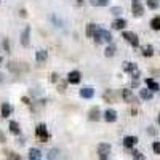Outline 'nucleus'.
Listing matches in <instances>:
<instances>
[{
	"instance_id": "1",
	"label": "nucleus",
	"mask_w": 160,
	"mask_h": 160,
	"mask_svg": "<svg viewBox=\"0 0 160 160\" xmlns=\"http://www.w3.org/2000/svg\"><path fill=\"white\" fill-rule=\"evenodd\" d=\"M93 38H95V42L96 43H111L112 42V35L109 31H106V29H96L95 35H93Z\"/></svg>"
},
{
	"instance_id": "2",
	"label": "nucleus",
	"mask_w": 160,
	"mask_h": 160,
	"mask_svg": "<svg viewBox=\"0 0 160 160\" xmlns=\"http://www.w3.org/2000/svg\"><path fill=\"white\" fill-rule=\"evenodd\" d=\"M122 37L127 40V42L131 45V47H135V48H138V45H139V38H138V35L135 34V32H130V31H123L122 32Z\"/></svg>"
},
{
	"instance_id": "3",
	"label": "nucleus",
	"mask_w": 160,
	"mask_h": 160,
	"mask_svg": "<svg viewBox=\"0 0 160 160\" xmlns=\"http://www.w3.org/2000/svg\"><path fill=\"white\" fill-rule=\"evenodd\" d=\"M123 71L128 72L133 78H139V69L135 62H123Z\"/></svg>"
},
{
	"instance_id": "4",
	"label": "nucleus",
	"mask_w": 160,
	"mask_h": 160,
	"mask_svg": "<svg viewBox=\"0 0 160 160\" xmlns=\"http://www.w3.org/2000/svg\"><path fill=\"white\" fill-rule=\"evenodd\" d=\"M35 136L42 141V142H45L48 138H50V135H48V128H47V125H43V123H40L37 128H35Z\"/></svg>"
},
{
	"instance_id": "5",
	"label": "nucleus",
	"mask_w": 160,
	"mask_h": 160,
	"mask_svg": "<svg viewBox=\"0 0 160 160\" xmlns=\"http://www.w3.org/2000/svg\"><path fill=\"white\" fill-rule=\"evenodd\" d=\"M109 154H111V144L108 142H101L98 146V157L106 160V158H109Z\"/></svg>"
},
{
	"instance_id": "6",
	"label": "nucleus",
	"mask_w": 160,
	"mask_h": 160,
	"mask_svg": "<svg viewBox=\"0 0 160 160\" xmlns=\"http://www.w3.org/2000/svg\"><path fill=\"white\" fill-rule=\"evenodd\" d=\"M131 10H133V16H136V18H141L144 15V7H142V3L139 2V0H133Z\"/></svg>"
},
{
	"instance_id": "7",
	"label": "nucleus",
	"mask_w": 160,
	"mask_h": 160,
	"mask_svg": "<svg viewBox=\"0 0 160 160\" xmlns=\"http://www.w3.org/2000/svg\"><path fill=\"white\" fill-rule=\"evenodd\" d=\"M29 43H31V28L26 26L22 34H21V45L22 47H29Z\"/></svg>"
},
{
	"instance_id": "8",
	"label": "nucleus",
	"mask_w": 160,
	"mask_h": 160,
	"mask_svg": "<svg viewBox=\"0 0 160 160\" xmlns=\"http://www.w3.org/2000/svg\"><path fill=\"white\" fill-rule=\"evenodd\" d=\"M80 80H82V74H80L78 71H71L68 74V82L72 83V85H77L80 83Z\"/></svg>"
},
{
	"instance_id": "9",
	"label": "nucleus",
	"mask_w": 160,
	"mask_h": 160,
	"mask_svg": "<svg viewBox=\"0 0 160 160\" xmlns=\"http://www.w3.org/2000/svg\"><path fill=\"white\" fill-rule=\"evenodd\" d=\"M122 96H123V99H125V102H131V104H135L136 101H138V98L133 95V91L131 90H122Z\"/></svg>"
},
{
	"instance_id": "10",
	"label": "nucleus",
	"mask_w": 160,
	"mask_h": 160,
	"mask_svg": "<svg viewBox=\"0 0 160 160\" xmlns=\"http://www.w3.org/2000/svg\"><path fill=\"white\" fill-rule=\"evenodd\" d=\"M8 69H10L11 72L19 74L21 71H28V66H22L21 62H10V64H8Z\"/></svg>"
},
{
	"instance_id": "11",
	"label": "nucleus",
	"mask_w": 160,
	"mask_h": 160,
	"mask_svg": "<svg viewBox=\"0 0 160 160\" xmlns=\"http://www.w3.org/2000/svg\"><path fill=\"white\" fill-rule=\"evenodd\" d=\"M136 144H138V138H136V136H125V138H123V146H125L127 149L135 148Z\"/></svg>"
},
{
	"instance_id": "12",
	"label": "nucleus",
	"mask_w": 160,
	"mask_h": 160,
	"mask_svg": "<svg viewBox=\"0 0 160 160\" xmlns=\"http://www.w3.org/2000/svg\"><path fill=\"white\" fill-rule=\"evenodd\" d=\"M99 117H101V111H99L98 106H95V108H91V111H90V114H88V118L91 120V122H98Z\"/></svg>"
},
{
	"instance_id": "13",
	"label": "nucleus",
	"mask_w": 160,
	"mask_h": 160,
	"mask_svg": "<svg viewBox=\"0 0 160 160\" xmlns=\"http://www.w3.org/2000/svg\"><path fill=\"white\" fill-rule=\"evenodd\" d=\"M80 96L85 98V99H90V98L95 96V90H93L91 87H85V88L80 90Z\"/></svg>"
},
{
	"instance_id": "14",
	"label": "nucleus",
	"mask_w": 160,
	"mask_h": 160,
	"mask_svg": "<svg viewBox=\"0 0 160 160\" xmlns=\"http://www.w3.org/2000/svg\"><path fill=\"white\" fill-rule=\"evenodd\" d=\"M152 90H149V88H144V90H139V96H141V99H144V101H151L152 99Z\"/></svg>"
},
{
	"instance_id": "15",
	"label": "nucleus",
	"mask_w": 160,
	"mask_h": 160,
	"mask_svg": "<svg viewBox=\"0 0 160 160\" xmlns=\"http://www.w3.org/2000/svg\"><path fill=\"white\" fill-rule=\"evenodd\" d=\"M104 120H106V122H115V120H117V112L112 111V109H108L106 114H104Z\"/></svg>"
},
{
	"instance_id": "16",
	"label": "nucleus",
	"mask_w": 160,
	"mask_h": 160,
	"mask_svg": "<svg viewBox=\"0 0 160 160\" xmlns=\"http://www.w3.org/2000/svg\"><path fill=\"white\" fill-rule=\"evenodd\" d=\"M11 112H13V106L8 104V102H3V104H2V117L7 118V117H10Z\"/></svg>"
},
{
	"instance_id": "17",
	"label": "nucleus",
	"mask_w": 160,
	"mask_h": 160,
	"mask_svg": "<svg viewBox=\"0 0 160 160\" xmlns=\"http://www.w3.org/2000/svg\"><path fill=\"white\" fill-rule=\"evenodd\" d=\"M8 128H10V131L13 133V135H19V133H21V130H19V123L15 122V120H10Z\"/></svg>"
},
{
	"instance_id": "18",
	"label": "nucleus",
	"mask_w": 160,
	"mask_h": 160,
	"mask_svg": "<svg viewBox=\"0 0 160 160\" xmlns=\"http://www.w3.org/2000/svg\"><path fill=\"white\" fill-rule=\"evenodd\" d=\"M125 26H127V21H125V19H122V18H118V19H115V21L112 22V28H114V29H117V31L125 29Z\"/></svg>"
},
{
	"instance_id": "19",
	"label": "nucleus",
	"mask_w": 160,
	"mask_h": 160,
	"mask_svg": "<svg viewBox=\"0 0 160 160\" xmlns=\"http://www.w3.org/2000/svg\"><path fill=\"white\" fill-rule=\"evenodd\" d=\"M47 58H48V51H47V50H40V51H37V55H35L37 62H45Z\"/></svg>"
},
{
	"instance_id": "20",
	"label": "nucleus",
	"mask_w": 160,
	"mask_h": 160,
	"mask_svg": "<svg viewBox=\"0 0 160 160\" xmlns=\"http://www.w3.org/2000/svg\"><path fill=\"white\" fill-rule=\"evenodd\" d=\"M146 85H148V88L152 90V91H158L160 90V85L155 82V80H152V78H146Z\"/></svg>"
},
{
	"instance_id": "21",
	"label": "nucleus",
	"mask_w": 160,
	"mask_h": 160,
	"mask_svg": "<svg viewBox=\"0 0 160 160\" xmlns=\"http://www.w3.org/2000/svg\"><path fill=\"white\" fill-rule=\"evenodd\" d=\"M29 158H31V160H40V158H42V152H40V149L32 148V149L29 151Z\"/></svg>"
},
{
	"instance_id": "22",
	"label": "nucleus",
	"mask_w": 160,
	"mask_h": 160,
	"mask_svg": "<svg viewBox=\"0 0 160 160\" xmlns=\"http://www.w3.org/2000/svg\"><path fill=\"white\" fill-rule=\"evenodd\" d=\"M96 29H98V26L96 24H88L87 26V29H85V34H87V37H93L95 35V32H96Z\"/></svg>"
},
{
	"instance_id": "23",
	"label": "nucleus",
	"mask_w": 160,
	"mask_h": 160,
	"mask_svg": "<svg viewBox=\"0 0 160 160\" xmlns=\"http://www.w3.org/2000/svg\"><path fill=\"white\" fill-rule=\"evenodd\" d=\"M104 101L106 102H114L115 101V95L112 93V90H108V91L104 93Z\"/></svg>"
},
{
	"instance_id": "24",
	"label": "nucleus",
	"mask_w": 160,
	"mask_h": 160,
	"mask_svg": "<svg viewBox=\"0 0 160 160\" xmlns=\"http://www.w3.org/2000/svg\"><path fill=\"white\" fill-rule=\"evenodd\" d=\"M151 28L154 31H160V16H155L152 21H151Z\"/></svg>"
},
{
	"instance_id": "25",
	"label": "nucleus",
	"mask_w": 160,
	"mask_h": 160,
	"mask_svg": "<svg viewBox=\"0 0 160 160\" xmlns=\"http://www.w3.org/2000/svg\"><path fill=\"white\" fill-rule=\"evenodd\" d=\"M90 3L95 7H106L109 3V0H90Z\"/></svg>"
},
{
	"instance_id": "26",
	"label": "nucleus",
	"mask_w": 160,
	"mask_h": 160,
	"mask_svg": "<svg viewBox=\"0 0 160 160\" xmlns=\"http://www.w3.org/2000/svg\"><path fill=\"white\" fill-rule=\"evenodd\" d=\"M104 55L108 56V58L114 56V55H115V47H114V45H109L108 48H106V51H104Z\"/></svg>"
},
{
	"instance_id": "27",
	"label": "nucleus",
	"mask_w": 160,
	"mask_h": 160,
	"mask_svg": "<svg viewBox=\"0 0 160 160\" xmlns=\"http://www.w3.org/2000/svg\"><path fill=\"white\" fill-rule=\"evenodd\" d=\"M5 157L7 158H11V160H21V155H18L15 152H10V151H5Z\"/></svg>"
},
{
	"instance_id": "28",
	"label": "nucleus",
	"mask_w": 160,
	"mask_h": 160,
	"mask_svg": "<svg viewBox=\"0 0 160 160\" xmlns=\"http://www.w3.org/2000/svg\"><path fill=\"white\" fill-rule=\"evenodd\" d=\"M142 55H144V56H148V58H149V56H152V55H154V48H152L151 45H148V47H146V48L142 50Z\"/></svg>"
},
{
	"instance_id": "29",
	"label": "nucleus",
	"mask_w": 160,
	"mask_h": 160,
	"mask_svg": "<svg viewBox=\"0 0 160 160\" xmlns=\"http://www.w3.org/2000/svg\"><path fill=\"white\" fill-rule=\"evenodd\" d=\"M148 7L151 10H157L158 8V2H157V0H148Z\"/></svg>"
},
{
	"instance_id": "30",
	"label": "nucleus",
	"mask_w": 160,
	"mask_h": 160,
	"mask_svg": "<svg viewBox=\"0 0 160 160\" xmlns=\"http://www.w3.org/2000/svg\"><path fill=\"white\" fill-rule=\"evenodd\" d=\"M59 157V152L56 151V149H51L50 152H48V158H58Z\"/></svg>"
},
{
	"instance_id": "31",
	"label": "nucleus",
	"mask_w": 160,
	"mask_h": 160,
	"mask_svg": "<svg viewBox=\"0 0 160 160\" xmlns=\"http://www.w3.org/2000/svg\"><path fill=\"white\" fill-rule=\"evenodd\" d=\"M152 149H154V152H155L157 155H160V141H155V142L152 144Z\"/></svg>"
},
{
	"instance_id": "32",
	"label": "nucleus",
	"mask_w": 160,
	"mask_h": 160,
	"mask_svg": "<svg viewBox=\"0 0 160 160\" xmlns=\"http://www.w3.org/2000/svg\"><path fill=\"white\" fill-rule=\"evenodd\" d=\"M131 155H133V158H139V160H144V158H146V157H144L141 152H138V151H133Z\"/></svg>"
},
{
	"instance_id": "33",
	"label": "nucleus",
	"mask_w": 160,
	"mask_h": 160,
	"mask_svg": "<svg viewBox=\"0 0 160 160\" xmlns=\"http://www.w3.org/2000/svg\"><path fill=\"white\" fill-rule=\"evenodd\" d=\"M111 13H112V15H115V16H118L120 13H122V8H120V7H112Z\"/></svg>"
},
{
	"instance_id": "34",
	"label": "nucleus",
	"mask_w": 160,
	"mask_h": 160,
	"mask_svg": "<svg viewBox=\"0 0 160 160\" xmlns=\"http://www.w3.org/2000/svg\"><path fill=\"white\" fill-rule=\"evenodd\" d=\"M58 91H61V93L66 91V82H59L58 83Z\"/></svg>"
},
{
	"instance_id": "35",
	"label": "nucleus",
	"mask_w": 160,
	"mask_h": 160,
	"mask_svg": "<svg viewBox=\"0 0 160 160\" xmlns=\"http://www.w3.org/2000/svg\"><path fill=\"white\" fill-rule=\"evenodd\" d=\"M3 48H5V51H10V43H8V38H5V40H3Z\"/></svg>"
},
{
	"instance_id": "36",
	"label": "nucleus",
	"mask_w": 160,
	"mask_h": 160,
	"mask_svg": "<svg viewBox=\"0 0 160 160\" xmlns=\"http://www.w3.org/2000/svg\"><path fill=\"white\" fill-rule=\"evenodd\" d=\"M51 82H58V74H56V72L51 74Z\"/></svg>"
},
{
	"instance_id": "37",
	"label": "nucleus",
	"mask_w": 160,
	"mask_h": 160,
	"mask_svg": "<svg viewBox=\"0 0 160 160\" xmlns=\"http://www.w3.org/2000/svg\"><path fill=\"white\" fill-rule=\"evenodd\" d=\"M21 101H22L24 104H31V101H29V98H28V96H24V98H22Z\"/></svg>"
},
{
	"instance_id": "38",
	"label": "nucleus",
	"mask_w": 160,
	"mask_h": 160,
	"mask_svg": "<svg viewBox=\"0 0 160 160\" xmlns=\"http://www.w3.org/2000/svg\"><path fill=\"white\" fill-rule=\"evenodd\" d=\"M148 133H149V135H157V131H155V130H152V127H149Z\"/></svg>"
},
{
	"instance_id": "39",
	"label": "nucleus",
	"mask_w": 160,
	"mask_h": 160,
	"mask_svg": "<svg viewBox=\"0 0 160 160\" xmlns=\"http://www.w3.org/2000/svg\"><path fill=\"white\" fill-rule=\"evenodd\" d=\"M5 141H7V139H5V135L0 131V142H5Z\"/></svg>"
},
{
	"instance_id": "40",
	"label": "nucleus",
	"mask_w": 160,
	"mask_h": 160,
	"mask_svg": "<svg viewBox=\"0 0 160 160\" xmlns=\"http://www.w3.org/2000/svg\"><path fill=\"white\" fill-rule=\"evenodd\" d=\"M19 15H21L22 18H26V16H28V13H26V10H21V11H19Z\"/></svg>"
},
{
	"instance_id": "41",
	"label": "nucleus",
	"mask_w": 160,
	"mask_h": 160,
	"mask_svg": "<svg viewBox=\"0 0 160 160\" xmlns=\"http://www.w3.org/2000/svg\"><path fill=\"white\" fill-rule=\"evenodd\" d=\"M75 2H77L78 5H82V3H83V0H75Z\"/></svg>"
},
{
	"instance_id": "42",
	"label": "nucleus",
	"mask_w": 160,
	"mask_h": 160,
	"mask_svg": "<svg viewBox=\"0 0 160 160\" xmlns=\"http://www.w3.org/2000/svg\"><path fill=\"white\" fill-rule=\"evenodd\" d=\"M158 125H160V114H158Z\"/></svg>"
},
{
	"instance_id": "43",
	"label": "nucleus",
	"mask_w": 160,
	"mask_h": 160,
	"mask_svg": "<svg viewBox=\"0 0 160 160\" xmlns=\"http://www.w3.org/2000/svg\"><path fill=\"white\" fill-rule=\"evenodd\" d=\"M0 62H2V56H0Z\"/></svg>"
}]
</instances>
